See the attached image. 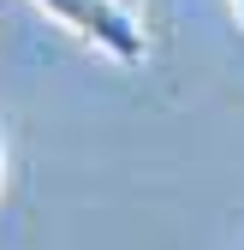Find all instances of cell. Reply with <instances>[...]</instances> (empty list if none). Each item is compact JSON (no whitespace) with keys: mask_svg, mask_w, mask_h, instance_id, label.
I'll return each mask as SVG.
<instances>
[{"mask_svg":"<svg viewBox=\"0 0 244 250\" xmlns=\"http://www.w3.org/2000/svg\"><path fill=\"white\" fill-rule=\"evenodd\" d=\"M0 167H6V131H0Z\"/></svg>","mask_w":244,"mask_h":250,"instance_id":"cell-2","label":"cell"},{"mask_svg":"<svg viewBox=\"0 0 244 250\" xmlns=\"http://www.w3.org/2000/svg\"><path fill=\"white\" fill-rule=\"evenodd\" d=\"M232 12H238V24H244V0H232Z\"/></svg>","mask_w":244,"mask_h":250,"instance_id":"cell-3","label":"cell"},{"mask_svg":"<svg viewBox=\"0 0 244 250\" xmlns=\"http://www.w3.org/2000/svg\"><path fill=\"white\" fill-rule=\"evenodd\" d=\"M36 6L48 18H60L66 30H78L83 42H96L102 54H113L119 66H143L149 42H143V24L125 0H36Z\"/></svg>","mask_w":244,"mask_h":250,"instance_id":"cell-1","label":"cell"}]
</instances>
